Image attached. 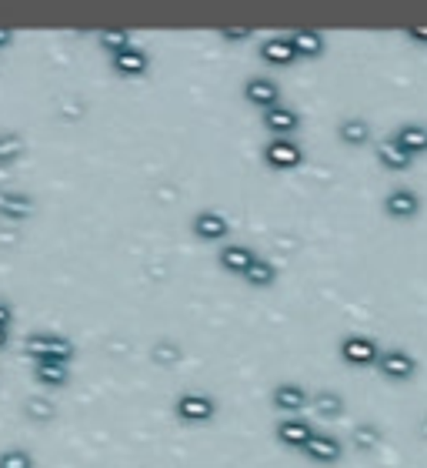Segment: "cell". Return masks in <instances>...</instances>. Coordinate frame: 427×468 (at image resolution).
Segmentation results:
<instances>
[{
  "label": "cell",
  "mask_w": 427,
  "mask_h": 468,
  "mask_svg": "<svg viewBox=\"0 0 427 468\" xmlns=\"http://www.w3.org/2000/svg\"><path fill=\"white\" fill-rule=\"evenodd\" d=\"M24 351L34 361H64L67 365L74 359V342L64 335H54V331H37L24 342Z\"/></svg>",
  "instance_id": "1"
},
{
  "label": "cell",
  "mask_w": 427,
  "mask_h": 468,
  "mask_svg": "<svg viewBox=\"0 0 427 468\" xmlns=\"http://www.w3.org/2000/svg\"><path fill=\"white\" fill-rule=\"evenodd\" d=\"M381 344L374 342L371 335H360V331H351V335H344L341 338V359L347 361V365H358V368H368V365H377V359H381Z\"/></svg>",
  "instance_id": "2"
},
{
  "label": "cell",
  "mask_w": 427,
  "mask_h": 468,
  "mask_svg": "<svg viewBox=\"0 0 427 468\" xmlns=\"http://www.w3.org/2000/svg\"><path fill=\"white\" fill-rule=\"evenodd\" d=\"M264 161L274 171H290L304 161V148L294 138H271L264 144Z\"/></svg>",
  "instance_id": "3"
},
{
  "label": "cell",
  "mask_w": 427,
  "mask_h": 468,
  "mask_svg": "<svg viewBox=\"0 0 427 468\" xmlns=\"http://www.w3.org/2000/svg\"><path fill=\"white\" fill-rule=\"evenodd\" d=\"M377 372L391 378V382H407V378L417 375V359L411 351H404V348H387L377 359Z\"/></svg>",
  "instance_id": "4"
},
{
  "label": "cell",
  "mask_w": 427,
  "mask_h": 468,
  "mask_svg": "<svg viewBox=\"0 0 427 468\" xmlns=\"http://www.w3.org/2000/svg\"><path fill=\"white\" fill-rule=\"evenodd\" d=\"M174 412L184 418V422H207L217 415V401L210 399L207 391H184L174 401Z\"/></svg>",
  "instance_id": "5"
},
{
  "label": "cell",
  "mask_w": 427,
  "mask_h": 468,
  "mask_svg": "<svg viewBox=\"0 0 427 468\" xmlns=\"http://www.w3.org/2000/svg\"><path fill=\"white\" fill-rule=\"evenodd\" d=\"M311 462H320V465H334V462H341V455H344V441L331 435V432H314L311 441L301 448Z\"/></svg>",
  "instance_id": "6"
},
{
  "label": "cell",
  "mask_w": 427,
  "mask_h": 468,
  "mask_svg": "<svg viewBox=\"0 0 427 468\" xmlns=\"http://www.w3.org/2000/svg\"><path fill=\"white\" fill-rule=\"evenodd\" d=\"M384 211L391 214L394 221H411L417 218V211H421V194L414 191V188H391L384 198Z\"/></svg>",
  "instance_id": "7"
},
{
  "label": "cell",
  "mask_w": 427,
  "mask_h": 468,
  "mask_svg": "<svg viewBox=\"0 0 427 468\" xmlns=\"http://www.w3.org/2000/svg\"><path fill=\"white\" fill-rule=\"evenodd\" d=\"M244 97H248L254 108H274V104H281V84L274 81V77H264V74H254V77H248V84H244Z\"/></svg>",
  "instance_id": "8"
},
{
  "label": "cell",
  "mask_w": 427,
  "mask_h": 468,
  "mask_svg": "<svg viewBox=\"0 0 427 468\" xmlns=\"http://www.w3.org/2000/svg\"><path fill=\"white\" fill-rule=\"evenodd\" d=\"M191 228L201 241H224V238L231 234L227 218H224L221 211H210V207H204V211H197V214H194Z\"/></svg>",
  "instance_id": "9"
},
{
  "label": "cell",
  "mask_w": 427,
  "mask_h": 468,
  "mask_svg": "<svg viewBox=\"0 0 427 468\" xmlns=\"http://www.w3.org/2000/svg\"><path fill=\"white\" fill-rule=\"evenodd\" d=\"M264 127L274 134V138H290L297 127H301V114L288 104H274V108L264 110Z\"/></svg>",
  "instance_id": "10"
},
{
  "label": "cell",
  "mask_w": 427,
  "mask_h": 468,
  "mask_svg": "<svg viewBox=\"0 0 427 468\" xmlns=\"http://www.w3.org/2000/svg\"><path fill=\"white\" fill-rule=\"evenodd\" d=\"M311 435H314V425L301 415H284L277 422V441H284L290 448H304L311 441Z\"/></svg>",
  "instance_id": "11"
},
{
  "label": "cell",
  "mask_w": 427,
  "mask_h": 468,
  "mask_svg": "<svg viewBox=\"0 0 427 468\" xmlns=\"http://www.w3.org/2000/svg\"><path fill=\"white\" fill-rule=\"evenodd\" d=\"M271 401H274L277 412H284V415H301L304 408L311 405V399H307L304 385H297V382H281V385L274 388Z\"/></svg>",
  "instance_id": "12"
},
{
  "label": "cell",
  "mask_w": 427,
  "mask_h": 468,
  "mask_svg": "<svg viewBox=\"0 0 427 468\" xmlns=\"http://www.w3.org/2000/svg\"><path fill=\"white\" fill-rule=\"evenodd\" d=\"M111 64L117 74L140 77V74H147V68H151V54H147L144 47H138V44H130V47H124V51L111 54Z\"/></svg>",
  "instance_id": "13"
},
{
  "label": "cell",
  "mask_w": 427,
  "mask_h": 468,
  "mask_svg": "<svg viewBox=\"0 0 427 468\" xmlns=\"http://www.w3.org/2000/svg\"><path fill=\"white\" fill-rule=\"evenodd\" d=\"M391 138L398 141V148H404L411 157L427 154V125H421V121H404Z\"/></svg>",
  "instance_id": "14"
},
{
  "label": "cell",
  "mask_w": 427,
  "mask_h": 468,
  "mask_svg": "<svg viewBox=\"0 0 427 468\" xmlns=\"http://www.w3.org/2000/svg\"><path fill=\"white\" fill-rule=\"evenodd\" d=\"M37 211V201L24 191H4L0 194V218L7 221H24Z\"/></svg>",
  "instance_id": "15"
},
{
  "label": "cell",
  "mask_w": 427,
  "mask_h": 468,
  "mask_svg": "<svg viewBox=\"0 0 427 468\" xmlns=\"http://www.w3.org/2000/svg\"><path fill=\"white\" fill-rule=\"evenodd\" d=\"M217 262H221L224 271H234V275H244L250 264L257 262V254H254V248L250 245H224L221 254H217Z\"/></svg>",
  "instance_id": "16"
},
{
  "label": "cell",
  "mask_w": 427,
  "mask_h": 468,
  "mask_svg": "<svg viewBox=\"0 0 427 468\" xmlns=\"http://www.w3.org/2000/svg\"><path fill=\"white\" fill-rule=\"evenodd\" d=\"M374 154H377V161L387 167V171H407L414 165V157L404 148H398V141L394 138H381L374 144Z\"/></svg>",
  "instance_id": "17"
},
{
  "label": "cell",
  "mask_w": 427,
  "mask_h": 468,
  "mask_svg": "<svg viewBox=\"0 0 427 468\" xmlns=\"http://www.w3.org/2000/svg\"><path fill=\"white\" fill-rule=\"evenodd\" d=\"M261 57L267 61V64H274V68H288V64H294L297 61V54H294V47H290L288 37H267V41L261 44Z\"/></svg>",
  "instance_id": "18"
},
{
  "label": "cell",
  "mask_w": 427,
  "mask_h": 468,
  "mask_svg": "<svg viewBox=\"0 0 427 468\" xmlns=\"http://www.w3.org/2000/svg\"><path fill=\"white\" fill-rule=\"evenodd\" d=\"M288 41L297 57H320L324 54V34H320V30H290Z\"/></svg>",
  "instance_id": "19"
},
{
  "label": "cell",
  "mask_w": 427,
  "mask_h": 468,
  "mask_svg": "<svg viewBox=\"0 0 427 468\" xmlns=\"http://www.w3.org/2000/svg\"><path fill=\"white\" fill-rule=\"evenodd\" d=\"M337 138L351 144V148H360V144H368L371 141V125L358 117V114H351V117H341V125H337Z\"/></svg>",
  "instance_id": "20"
},
{
  "label": "cell",
  "mask_w": 427,
  "mask_h": 468,
  "mask_svg": "<svg viewBox=\"0 0 427 468\" xmlns=\"http://www.w3.org/2000/svg\"><path fill=\"white\" fill-rule=\"evenodd\" d=\"M34 378H37L43 388H60L67 385L70 372L64 361H34Z\"/></svg>",
  "instance_id": "21"
},
{
  "label": "cell",
  "mask_w": 427,
  "mask_h": 468,
  "mask_svg": "<svg viewBox=\"0 0 427 468\" xmlns=\"http://www.w3.org/2000/svg\"><path fill=\"white\" fill-rule=\"evenodd\" d=\"M24 151H28V144H24V138L17 131H0V167L20 161Z\"/></svg>",
  "instance_id": "22"
},
{
  "label": "cell",
  "mask_w": 427,
  "mask_h": 468,
  "mask_svg": "<svg viewBox=\"0 0 427 468\" xmlns=\"http://www.w3.org/2000/svg\"><path fill=\"white\" fill-rule=\"evenodd\" d=\"M317 415H324V418H337V415L344 412V395L341 391H331V388H320L314 399H311Z\"/></svg>",
  "instance_id": "23"
},
{
  "label": "cell",
  "mask_w": 427,
  "mask_h": 468,
  "mask_svg": "<svg viewBox=\"0 0 427 468\" xmlns=\"http://www.w3.org/2000/svg\"><path fill=\"white\" fill-rule=\"evenodd\" d=\"M241 278H244L248 285H254V288H267V285H274V281H277V268H274V262L257 258V262L250 264V268Z\"/></svg>",
  "instance_id": "24"
},
{
  "label": "cell",
  "mask_w": 427,
  "mask_h": 468,
  "mask_svg": "<svg viewBox=\"0 0 427 468\" xmlns=\"http://www.w3.org/2000/svg\"><path fill=\"white\" fill-rule=\"evenodd\" d=\"M351 441H354L358 452H374V448L381 445V428L374 425V422H360V425H354V432H351Z\"/></svg>",
  "instance_id": "25"
},
{
  "label": "cell",
  "mask_w": 427,
  "mask_h": 468,
  "mask_svg": "<svg viewBox=\"0 0 427 468\" xmlns=\"http://www.w3.org/2000/svg\"><path fill=\"white\" fill-rule=\"evenodd\" d=\"M0 468H34V455L28 448H4L0 452Z\"/></svg>",
  "instance_id": "26"
},
{
  "label": "cell",
  "mask_w": 427,
  "mask_h": 468,
  "mask_svg": "<svg viewBox=\"0 0 427 468\" xmlns=\"http://www.w3.org/2000/svg\"><path fill=\"white\" fill-rule=\"evenodd\" d=\"M100 44H104L111 54H117V51L130 47V44H134V37H130L127 30H100Z\"/></svg>",
  "instance_id": "27"
},
{
  "label": "cell",
  "mask_w": 427,
  "mask_h": 468,
  "mask_svg": "<svg viewBox=\"0 0 427 468\" xmlns=\"http://www.w3.org/2000/svg\"><path fill=\"white\" fill-rule=\"evenodd\" d=\"M28 415L30 418H37V422H47V418H54V405H51L47 399H30Z\"/></svg>",
  "instance_id": "28"
},
{
  "label": "cell",
  "mask_w": 427,
  "mask_h": 468,
  "mask_svg": "<svg viewBox=\"0 0 427 468\" xmlns=\"http://www.w3.org/2000/svg\"><path fill=\"white\" fill-rule=\"evenodd\" d=\"M221 37H224V41H248L250 30L248 28H224Z\"/></svg>",
  "instance_id": "29"
},
{
  "label": "cell",
  "mask_w": 427,
  "mask_h": 468,
  "mask_svg": "<svg viewBox=\"0 0 427 468\" xmlns=\"http://www.w3.org/2000/svg\"><path fill=\"white\" fill-rule=\"evenodd\" d=\"M11 321H14V308L7 298H0V328H11Z\"/></svg>",
  "instance_id": "30"
},
{
  "label": "cell",
  "mask_w": 427,
  "mask_h": 468,
  "mask_svg": "<svg viewBox=\"0 0 427 468\" xmlns=\"http://www.w3.org/2000/svg\"><path fill=\"white\" fill-rule=\"evenodd\" d=\"M407 41L424 44V47H427V28H407Z\"/></svg>",
  "instance_id": "31"
},
{
  "label": "cell",
  "mask_w": 427,
  "mask_h": 468,
  "mask_svg": "<svg viewBox=\"0 0 427 468\" xmlns=\"http://www.w3.org/2000/svg\"><path fill=\"white\" fill-rule=\"evenodd\" d=\"M11 44H14V30L0 28V51H4V47H11Z\"/></svg>",
  "instance_id": "32"
},
{
  "label": "cell",
  "mask_w": 427,
  "mask_h": 468,
  "mask_svg": "<svg viewBox=\"0 0 427 468\" xmlns=\"http://www.w3.org/2000/svg\"><path fill=\"white\" fill-rule=\"evenodd\" d=\"M11 342V328H0V348Z\"/></svg>",
  "instance_id": "33"
}]
</instances>
